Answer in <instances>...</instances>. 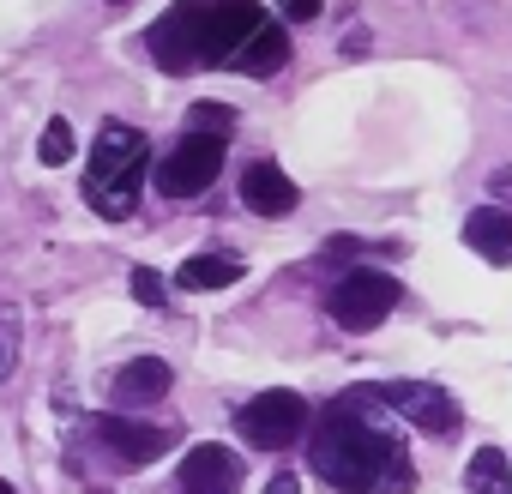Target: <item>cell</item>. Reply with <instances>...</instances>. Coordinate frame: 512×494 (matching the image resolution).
I'll list each match as a JSON object with an SVG mask.
<instances>
[{
  "label": "cell",
  "mask_w": 512,
  "mask_h": 494,
  "mask_svg": "<svg viewBox=\"0 0 512 494\" xmlns=\"http://www.w3.org/2000/svg\"><path fill=\"white\" fill-rule=\"evenodd\" d=\"M260 25H266L260 0H175L145 43L163 73H199V67H229Z\"/></svg>",
  "instance_id": "7a4b0ae2"
},
{
  "label": "cell",
  "mask_w": 512,
  "mask_h": 494,
  "mask_svg": "<svg viewBox=\"0 0 512 494\" xmlns=\"http://www.w3.org/2000/svg\"><path fill=\"white\" fill-rule=\"evenodd\" d=\"M229 67H235V73H247V79H272V73H284V67H290V31L266 19L260 31L241 43V55H235Z\"/></svg>",
  "instance_id": "7c38bea8"
},
{
  "label": "cell",
  "mask_w": 512,
  "mask_h": 494,
  "mask_svg": "<svg viewBox=\"0 0 512 494\" xmlns=\"http://www.w3.org/2000/svg\"><path fill=\"white\" fill-rule=\"evenodd\" d=\"M308 464L314 476H326L344 494H410L416 488V464L410 452L362 416V398H338L308 440Z\"/></svg>",
  "instance_id": "6da1fadb"
},
{
  "label": "cell",
  "mask_w": 512,
  "mask_h": 494,
  "mask_svg": "<svg viewBox=\"0 0 512 494\" xmlns=\"http://www.w3.org/2000/svg\"><path fill=\"white\" fill-rule=\"evenodd\" d=\"M398 278L392 272H374V266H356V272H344L332 290H326V308H332V320L338 326H350V332H374L392 308H398Z\"/></svg>",
  "instance_id": "5b68a950"
},
{
  "label": "cell",
  "mask_w": 512,
  "mask_h": 494,
  "mask_svg": "<svg viewBox=\"0 0 512 494\" xmlns=\"http://www.w3.org/2000/svg\"><path fill=\"white\" fill-rule=\"evenodd\" d=\"M380 404L398 410L410 428H422V434H434V440H446V434L458 428V398H452L446 386H434V380H386V386H380Z\"/></svg>",
  "instance_id": "52a82bcc"
},
{
  "label": "cell",
  "mask_w": 512,
  "mask_h": 494,
  "mask_svg": "<svg viewBox=\"0 0 512 494\" xmlns=\"http://www.w3.org/2000/svg\"><path fill=\"white\" fill-rule=\"evenodd\" d=\"M133 296H139L145 308H163V302H169V284H163V272H151V266H133Z\"/></svg>",
  "instance_id": "d6986e66"
},
{
  "label": "cell",
  "mask_w": 512,
  "mask_h": 494,
  "mask_svg": "<svg viewBox=\"0 0 512 494\" xmlns=\"http://www.w3.org/2000/svg\"><path fill=\"white\" fill-rule=\"evenodd\" d=\"M169 386H175V374H169V362H163V356H133V362H121V368H115L109 398H115V410L127 416V410H151V404H163V398H169Z\"/></svg>",
  "instance_id": "9c48e42d"
},
{
  "label": "cell",
  "mask_w": 512,
  "mask_h": 494,
  "mask_svg": "<svg viewBox=\"0 0 512 494\" xmlns=\"http://www.w3.org/2000/svg\"><path fill=\"white\" fill-rule=\"evenodd\" d=\"M145 163H151V139L133 121H103L97 145H91V163H85V205L103 223H127L139 211Z\"/></svg>",
  "instance_id": "3957f363"
},
{
  "label": "cell",
  "mask_w": 512,
  "mask_h": 494,
  "mask_svg": "<svg viewBox=\"0 0 512 494\" xmlns=\"http://www.w3.org/2000/svg\"><path fill=\"white\" fill-rule=\"evenodd\" d=\"M278 7H284V19L308 25V19H320V13H326V0H278Z\"/></svg>",
  "instance_id": "ffe728a7"
},
{
  "label": "cell",
  "mask_w": 512,
  "mask_h": 494,
  "mask_svg": "<svg viewBox=\"0 0 512 494\" xmlns=\"http://www.w3.org/2000/svg\"><path fill=\"white\" fill-rule=\"evenodd\" d=\"M193 133H229L235 127V109H223V103H193Z\"/></svg>",
  "instance_id": "ac0fdd59"
},
{
  "label": "cell",
  "mask_w": 512,
  "mask_h": 494,
  "mask_svg": "<svg viewBox=\"0 0 512 494\" xmlns=\"http://www.w3.org/2000/svg\"><path fill=\"white\" fill-rule=\"evenodd\" d=\"M308 422H314L308 398H302V392H284V386H272V392H260V398H247V404L235 410V434H241L247 446H260V452L296 446V440L308 434Z\"/></svg>",
  "instance_id": "277c9868"
},
{
  "label": "cell",
  "mask_w": 512,
  "mask_h": 494,
  "mask_svg": "<svg viewBox=\"0 0 512 494\" xmlns=\"http://www.w3.org/2000/svg\"><path fill=\"white\" fill-rule=\"evenodd\" d=\"M266 494H302V476H290V470H278V476L266 482Z\"/></svg>",
  "instance_id": "7402d4cb"
},
{
  "label": "cell",
  "mask_w": 512,
  "mask_h": 494,
  "mask_svg": "<svg viewBox=\"0 0 512 494\" xmlns=\"http://www.w3.org/2000/svg\"><path fill=\"white\" fill-rule=\"evenodd\" d=\"M464 488L470 494H512V458L500 446H476L470 470H464Z\"/></svg>",
  "instance_id": "9a60e30c"
},
{
  "label": "cell",
  "mask_w": 512,
  "mask_h": 494,
  "mask_svg": "<svg viewBox=\"0 0 512 494\" xmlns=\"http://www.w3.org/2000/svg\"><path fill=\"white\" fill-rule=\"evenodd\" d=\"M73 145H79V139H73V121H67V115H55V121L43 127V145H37V157H43L49 169H61V163H73Z\"/></svg>",
  "instance_id": "e0dca14e"
},
{
  "label": "cell",
  "mask_w": 512,
  "mask_h": 494,
  "mask_svg": "<svg viewBox=\"0 0 512 494\" xmlns=\"http://www.w3.org/2000/svg\"><path fill=\"white\" fill-rule=\"evenodd\" d=\"M19 356H25V314H19L13 302H0V392L13 386Z\"/></svg>",
  "instance_id": "2e32d148"
},
{
  "label": "cell",
  "mask_w": 512,
  "mask_h": 494,
  "mask_svg": "<svg viewBox=\"0 0 512 494\" xmlns=\"http://www.w3.org/2000/svg\"><path fill=\"white\" fill-rule=\"evenodd\" d=\"M241 284V260L235 254H193L175 266V290H193V296H211V290H235Z\"/></svg>",
  "instance_id": "5bb4252c"
},
{
  "label": "cell",
  "mask_w": 512,
  "mask_h": 494,
  "mask_svg": "<svg viewBox=\"0 0 512 494\" xmlns=\"http://www.w3.org/2000/svg\"><path fill=\"white\" fill-rule=\"evenodd\" d=\"M85 434L109 452V458H121V464H157L169 446H175V428H157V422H133V416H121V410H109V416H91L85 422Z\"/></svg>",
  "instance_id": "ba28073f"
},
{
  "label": "cell",
  "mask_w": 512,
  "mask_h": 494,
  "mask_svg": "<svg viewBox=\"0 0 512 494\" xmlns=\"http://www.w3.org/2000/svg\"><path fill=\"white\" fill-rule=\"evenodd\" d=\"M464 241L476 247L488 266H512V211H500V205H476V211L464 217Z\"/></svg>",
  "instance_id": "4fadbf2b"
},
{
  "label": "cell",
  "mask_w": 512,
  "mask_h": 494,
  "mask_svg": "<svg viewBox=\"0 0 512 494\" xmlns=\"http://www.w3.org/2000/svg\"><path fill=\"white\" fill-rule=\"evenodd\" d=\"M175 482H181V494H241V458L229 446L205 440V446H193L181 458V476Z\"/></svg>",
  "instance_id": "30bf717a"
},
{
  "label": "cell",
  "mask_w": 512,
  "mask_h": 494,
  "mask_svg": "<svg viewBox=\"0 0 512 494\" xmlns=\"http://www.w3.org/2000/svg\"><path fill=\"white\" fill-rule=\"evenodd\" d=\"M109 7H127V0H109Z\"/></svg>",
  "instance_id": "cb8c5ba5"
},
{
  "label": "cell",
  "mask_w": 512,
  "mask_h": 494,
  "mask_svg": "<svg viewBox=\"0 0 512 494\" xmlns=\"http://www.w3.org/2000/svg\"><path fill=\"white\" fill-rule=\"evenodd\" d=\"M241 199H247V211H260V217H290L296 205H302V187L278 169V163H247L241 169Z\"/></svg>",
  "instance_id": "8fae6325"
},
{
  "label": "cell",
  "mask_w": 512,
  "mask_h": 494,
  "mask_svg": "<svg viewBox=\"0 0 512 494\" xmlns=\"http://www.w3.org/2000/svg\"><path fill=\"white\" fill-rule=\"evenodd\" d=\"M488 193H494L488 205H500V211H512V169H494V175H488Z\"/></svg>",
  "instance_id": "44dd1931"
},
{
  "label": "cell",
  "mask_w": 512,
  "mask_h": 494,
  "mask_svg": "<svg viewBox=\"0 0 512 494\" xmlns=\"http://www.w3.org/2000/svg\"><path fill=\"white\" fill-rule=\"evenodd\" d=\"M223 133H181L175 145H169V157L157 163V187L169 193V199H193V193H205L211 181H217V169H223Z\"/></svg>",
  "instance_id": "8992f818"
},
{
  "label": "cell",
  "mask_w": 512,
  "mask_h": 494,
  "mask_svg": "<svg viewBox=\"0 0 512 494\" xmlns=\"http://www.w3.org/2000/svg\"><path fill=\"white\" fill-rule=\"evenodd\" d=\"M0 494H19V488H13V482H0Z\"/></svg>",
  "instance_id": "603a6c76"
}]
</instances>
